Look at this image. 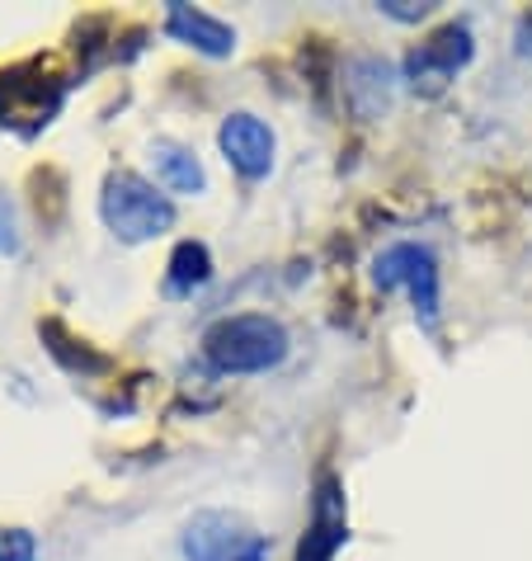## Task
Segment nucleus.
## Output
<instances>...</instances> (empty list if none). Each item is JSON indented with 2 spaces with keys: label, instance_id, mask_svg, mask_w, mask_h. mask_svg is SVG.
I'll use <instances>...</instances> for the list:
<instances>
[{
  "label": "nucleus",
  "instance_id": "2eb2a0df",
  "mask_svg": "<svg viewBox=\"0 0 532 561\" xmlns=\"http://www.w3.org/2000/svg\"><path fill=\"white\" fill-rule=\"evenodd\" d=\"M378 10L391 14V20H401V24H419V20H429L433 5H410V0H382Z\"/></svg>",
  "mask_w": 532,
  "mask_h": 561
},
{
  "label": "nucleus",
  "instance_id": "9b49d317",
  "mask_svg": "<svg viewBox=\"0 0 532 561\" xmlns=\"http://www.w3.org/2000/svg\"><path fill=\"white\" fill-rule=\"evenodd\" d=\"M212 278V255H208V245L203 241H180L175 245V255H170V278H165V288L170 293H194L203 288Z\"/></svg>",
  "mask_w": 532,
  "mask_h": 561
},
{
  "label": "nucleus",
  "instance_id": "39448f33",
  "mask_svg": "<svg viewBox=\"0 0 532 561\" xmlns=\"http://www.w3.org/2000/svg\"><path fill=\"white\" fill-rule=\"evenodd\" d=\"M61 76H43V61L14 67L0 76V128H20V133H38L43 123L57 114L61 104Z\"/></svg>",
  "mask_w": 532,
  "mask_h": 561
},
{
  "label": "nucleus",
  "instance_id": "f03ea898",
  "mask_svg": "<svg viewBox=\"0 0 532 561\" xmlns=\"http://www.w3.org/2000/svg\"><path fill=\"white\" fill-rule=\"evenodd\" d=\"M100 217L118 241L137 245L175 227V204H170V194H161L142 175H132V170H108L104 194H100Z\"/></svg>",
  "mask_w": 532,
  "mask_h": 561
},
{
  "label": "nucleus",
  "instance_id": "6e6552de",
  "mask_svg": "<svg viewBox=\"0 0 532 561\" xmlns=\"http://www.w3.org/2000/svg\"><path fill=\"white\" fill-rule=\"evenodd\" d=\"M217 142H222L227 165L245 180H264L274 170V128L255 114H227L222 128H217Z\"/></svg>",
  "mask_w": 532,
  "mask_h": 561
},
{
  "label": "nucleus",
  "instance_id": "f257e3e1",
  "mask_svg": "<svg viewBox=\"0 0 532 561\" xmlns=\"http://www.w3.org/2000/svg\"><path fill=\"white\" fill-rule=\"evenodd\" d=\"M203 358L217 373H269L288 358V331L264 311L222 317L203 331Z\"/></svg>",
  "mask_w": 532,
  "mask_h": 561
},
{
  "label": "nucleus",
  "instance_id": "4468645a",
  "mask_svg": "<svg viewBox=\"0 0 532 561\" xmlns=\"http://www.w3.org/2000/svg\"><path fill=\"white\" fill-rule=\"evenodd\" d=\"M20 217H14V204L0 194V255H20Z\"/></svg>",
  "mask_w": 532,
  "mask_h": 561
},
{
  "label": "nucleus",
  "instance_id": "dca6fc26",
  "mask_svg": "<svg viewBox=\"0 0 532 561\" xmlns=\"http://www.w3.org/2000/svg\"><path fill=\"white\" fill-rule=\"evenodd\" d=\"M513 43H519V57H532V10L519 20V34H513Z\"/></svg>",
  "mask_w": 532,
  "mask_h": 561
},
{
  "label": "nucleus",
  "instance_id": "9d476101",
  "mask_svg": "<svg viewBox=\"0 0 532 561\" xmlns=\"http://www.w3.org/2000/svg\"><path fill=\"white\" fill-rule=\"evenodd\" d=\"M151 165H155V180H161L170 194H203V184H208L198 156L189 147H180V142H155Z\"/></svg>",
  "mask_w": 532,
  "mask_h": 561
},
{
  "label": "nucleus",
  "instance_id": "ddd939ff",
  "mask_svg": "<svg viewBox=\"0 0 532 561\" xmlns=\"http://www.w3.org/2000/svg\"><path fill=\"white\" fill-rule=\"evenodd\" d=\"M0 561H38V542L28 528H0Z\"/></svg>",
  "mask_w": 532,
  "mask_h": 561
},
{
  "label": "nucleus",
  "instance_id": "0eeeda50",
  "mask_svg": "<svg viewBox=\"0 0 532 561\" xmlns=\"http://www.w3.org/2000/svg\"><path fill=\"white\" fill-rule=\"evenodd\" d=\"M349 542V501H344V481L335 472L316 477L311 491V519L297 542V561H335V552Z\"/></svg>",
  "mask_w": 532,
  "mask_h": 561
},
{
  "label": "nucleus",
  "instance_id": "f8f14e48",
  "mask_svg": "<svg viewBox=\"0 0 532 561\" xmlns=\"http://www.w3.org/2000/svg\"><path fill=\"white\" fill-rule=\"evenodd\" d=\"M349 104L363 100V90H372V100H378V108L391 104V67L382 57H358L354 67H349Z\"/></svg>",
  "mask_w": 532,
  "mask_h": 561
},
{
  "label": "nucleus",
  "instance_id": "7ed1b4c3",
  "mask_svg": "<svg viewBox=\"0 0 532 561\" xmlns=\"http://www.w3.org/2000/svg\"><path fill=\"white\" fill-rule=\"evenodd\" d=\"M184 557L189 561H269V542L231 510H203L184 524Z\"/></svg>",
  "mask_w": 532,
  "mask_h": 561
},
{
  "label": "nucleus",
  "instance_id": "1a4fd4ad",
  "mask_svg": "<svg viewBox=\"0 0 532 561\" xmlns=\"http://www.w3.org/2000/svg\"><path fill=\"white\" fill-rule=\"evenodd\" d=\"M165 34L180 38V43H189V48L203 53V57H231V53H236V28L222 24V20H212V14H203V10H194V5H184V0H170Z\"/></svg>",
  "mask_w": 532,
  "mask_h": 561
},
{
  "label": "nucleus",
  "instance_id": "423d86ee",
  "mask_svg": "<svg viewBox=\"0 0 532 561\" xmlns=\"http://www.w3.org/2000/svg\"><path fill=\"white\" fill-rule=\"evenodd\" d=\"M372 278H378V288H405L415 302V317L433 325L438 321V264L425 245L415 241H401V245H386V251L372 260Z\"/></svg>",
  "mask_w": 532,
  "mask_h": 561
},
{
  "label": "nucleus",
  "instance_id": "20e7f679",
  "mask_svg": "<svg viewBox=\"0 0 532 561\" xmlns=\"http://www.w3.org/2000/svg\"><path fill=\"white\" fill-rule=\"evenodd\" d=\"M476 57V38L466 24H443L425 43H415L405 53V81L415 95H443L458 81V71H466V61Z\"/></svg>",
  "mask_w": 532,
  "mask_h": 561
}]
</instances>
